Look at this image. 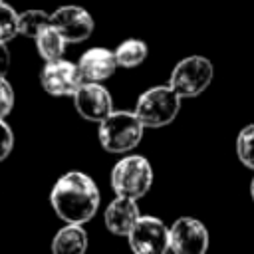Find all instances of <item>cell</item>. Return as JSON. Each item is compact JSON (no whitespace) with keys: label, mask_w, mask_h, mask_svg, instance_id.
Listing matches in <instances>:
<instances>
[{"label":"cell","mask_w":254,"mask_h":254,"mask_svg":"<svg viewBox=\"0 0 254 254\" xmlns=\"http://www.w3.org/2000/svg\"><path fill=\"white\" fill-rule=\"evenodd\" d=\"M87 232L81 224H65L52 240V254H85Z\"/></svg>","instance_id":"13"},{"label":"cell","mask_w":254,"mask_h":254,"mask_svg":"<svg viewBox=\"0 0 254 254\" xmlns=\"http://www.w3.org/2000/svg\"><path fill=\"white\" fill-rule=\"evenodd\" d=\"M10 69V52L4 42H0V77H6Z\"/></svg>","instance_id":"21"},{"label":"cell","mask_w":254,"mask_h":254,"mask_svg":"<svg viewBox=\"0 0 254 254\" xmlns=\"http://www.w3.org/2000/svg\"><path fill=\"white\" fill-rule=\"evenodd\" d=\"M145 58H147V44L143 40L129 38L115 48V60L117 65L121 67H137L145 62Z\"/></svg>","instance_id":"15"},{"label":"cell","mask_w":254,"mask_h":254,"mask_svg":"<svg viewBox=\"0 0 254 254\" xmlns=\"http://www.w3.org/2000/svg\"><path fill=\"white\" fill-rule=\"evenodd\" d=\"M181 109V97L171 85H155L143 91L135 105V115L145 127L159 129L169 125Z\"/></svg>","instance_id":"4"},{"label":"cell","mask_w":254,"mask_h":254,"mask_svg":"<svg viewBox=\"0 0 254 254\" xmlns=\"http://www.w3.org/2000/svg\"><path fill=\"white\" fill-rule=\"evenodd\" d=\"M40 83L54 97H73L75 91L81 87L83 77L79 73L77 64H71L62 58L58 62H48L42 67Z\"/></svg>","instance_id":"7"},{"label":"cell","mask_w":254,"mask_h":254,"mask_svg":"<svg viewBox=\"0 0 254 254\" xmlns=\"http://www.w3.org/2000/svg\"><path fill=\"white\" fill-rule=\"evenodd\" d=\"M65 40L62 38V34L54 28V26H48L44 32L38 34L36 38V48H38V54L40 58L48 64V62H58L62 60L64 52H65Z\"/></svg>","instance_id":"14"},{"label":"cell","mask_w":254,"mask_h":254,"mask_svg":"<svg viewBox=\"0 0 254 254\" xmlns=\"http://www.w3.org/2000/svg\"><path fill=\"white\" fill-rule=\"evenodd\" d=\"M153 185V167L143 155H127L119 159L111 171V189L117 196L141 198Z\"/></svg>","instance_id":"3"},{"label":"cell","mask_w":254,"mask_h":254,"mask_svg":"<svg viewBox=\"0 0 254 254\" xmlns=\"http://www.w3.org/2000/svg\"><path fill=\"white\" fill-rule=\"evenodd\" d=\"M0 2H4V0H0Z\"/></svg>","instance_id":"23"},{"label":"cell","mask_w":254,"mask_h":254,"mask_svg":"<svg viewBox=\"0 0 254 254\" xmlns=\"http://www.w3.org/2000/svg\"><path fill=\"white\" fill-rule=\"evenodd\" d=\"M54 212L67 224H83L91 220L99 208V189L95 181L81 173L69 171L62 175L50 192Z\"/></svg>","instance_id":"1"},{"label":"cell","mask_w":254,"mask_h":254,"mask_svg":"<svg viewBox=\"0 0 254 254\" xmlns=\"http://www.w3.org/2000/svg\"><path fill=\"white\" fill-rule=\"evenodd\" d=\"M18 18L20 14L6 2H0V42L8 44L10 40H14L20 32H18Z\"/></svg>","instance_id":"18"},{"label":"cell","mask_w":254,"mask_h":254,"mask_svg":"<svg viewBox=\"0 0 254 254\" xmlns=\"http://www.w3.org/2000/svg\"><path fill=\"white\" fill-rule=\"evenodd\" d=\"M169 248L175 254H204L208 248V230L206 226L192 218V216H183L173 222L169 228Z\"/></svg>","instance_id":"8"},{"label":"cell","mask_w":254,"mask_h":254,"mask_svg":"<svg viewBox=\"0 0 254 254\" xmlns=\"http://www.w3.org/2000/svg\"><path fill=\"white\" fill-rule=\"evenodd\" d=\"M139 218H141V212H139L137 200L125 198V196H115L103 214L107 230L115 236H129L131 228L137 224Z\"/></svg>","instance_id":"12"},{"label":"cell","mask_w":254,"mask_h":254,"mask_svg":"<svg viewBox=\"0 0 254 254\" xmlns=\"http://www.w3.org/2000/svg\"><path fill=\"white\" fill-rule=\"evenodd\" d=\"M77 67H79L83 81L101 83V81L109 79L117 69L115 52H111L107 48H89L87 52L81 54Z\"/></svg>","instance_id":"11"},{"label":"cell","mask_w":254,"mask_h":254,"mask_svg":"<svg viewBox=\"0 0 254 254\" xmlns=\"http://www.w3.org/2000/svg\"><path fill=\"white\" fill-rule=\"evenodd\" d=\"M236 153L244 167L254 171V123L246 125L236 139Z\"/></svg>","instance_id":"17"},{"label":"cell","mask_w":254,"mask_h":254,"mask_svg":"<svg viewBox=\"0 0 254 254\" xmlns=\"http://www.w3.org/2000/svg\"><path fill=\"white\" fill-rule=\"evenodd\" d=\"M250 192H252V200H254V179H252V183H250Z\"/></svg>","instance_id":"22"},{"label":"cell","mask_w":254,"mask_h":254,"mask_svg":"<svg viewBox=\"0 0 254 254\" xmlns=\"http://www.w3.org/2000/svg\"><path fill=\"white\" fill-rule=\"evenodd\" d=\"M171 230L157 216H141L131 228L127 240L133 254H165L169 250Z\"/></svg>","instance_id":"6"},{"label":"cell","mask_w":254,"mask_h":254,"mask_svg":"<svg viewBox=\"0 0 254 254\" xmlns=\"http://www.w3.org/2000/svg\"><path fill=\"white\" fill-rule=\"evenodd\" d=\"M52 26L62 34V38L67 44H79L91 36L95 24L85 8L65 4L52 12Z\"/></svg>","instance_id":"9"},{"label":"cell","mask_w":254,"mask_h":254,"mask_svg":"<svg viewBox=\"0 0 254 254\" xmlns=\"http://www.w3.org/2000/svg\"><path fill=\"white\" fill-rule=\"evenodd\" d=\"M73 105L83 119L95 123H101L107 115L113 113V99L101 83L83 81L73 95Z\"/></svg>","instance_id":"10"},{"label":"cell","mask_w":254,"mask_h":254,"mask_svg":"<svg viewBox=\"0 0 254 254\" xmlns=\"http://www.w3.org/2000/svg\"><path fill=\"white\" fill-rule=\"evenodd\" d=\"M214 67L208 58L204 56H189L181 60L169 79V85L175 89V93L183 97H196L200 95L212 81Z\"/></svg>","instance_id":"5"},{"label":"cell","mask_w":254,"mask_h":254,"mask_svg":"<svg viewBox=\"0 0 254 254\" xmlns=\"http://www.w3.org/2000/svg\"><path fill=\"white\" fill-rule=\"evenodd\" d=\"M14 107V89L6 77H0V119L8 117Z\"/></svg>","instance_id":"19"},{"label":"cell","mask_w":254,"mask_h":254,"mask_svg":"<svg viewBox=\"0 0 254 254\" xmlns=\"http://www.w3.org/2000/svg\"><path fill=\"white\" fill-rule=\"evenodd\" d=\"M145 125L135 111H113L99 123V143L107 153H127L143 139Z\"/></svg>","instance_id":"2"},{"label":"cell","mask_w":254,"mask_h":254,"mask_svg":"<svg viewBox=\"0 0 254 254\" xmlns=\"http://www.w3.org/2000/svg\"><path fill=\"white\" fill-rule=\"evenodd\" d=\"M12 147H14V133L10 125L4 119H0V161H4L12 153Z\"/></svg>","instance_id":"20"},{"label":"cell","mask_w":254,"mask_h":254,"mask_svg":"<svg viewBox=\"0 0 254 254\" xmlns=\"http://www.w3.org/2000/svg\"><path fill=\"white\" fill-rule=\"evenodd\" d=\"M48 26H52V14L44 12V10H26L20 14L18 18V32L26 38L36 40L40 32H44Z\"/></svg>","instance_id":"16"}]
</instances>
